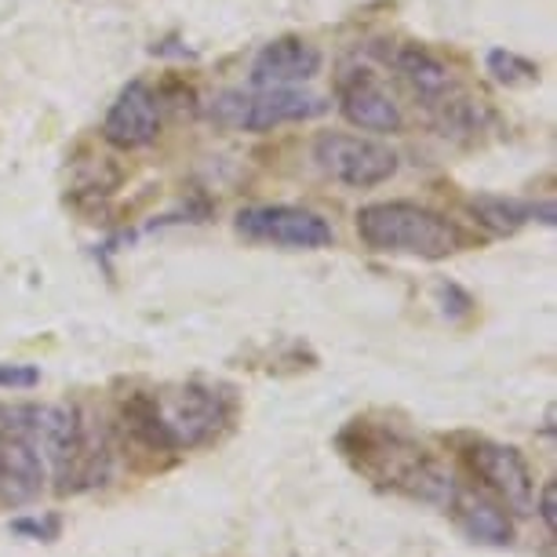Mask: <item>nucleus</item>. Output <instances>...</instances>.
<instances>
[{
	"mask_svg": "<svg viewBox=\"0 0 557 557\" xmlns=\"http://www.w3.org/2000/svg\"><path fill=\"white\" fill-rule=\"evenodd\" d=\"M343 456L354 462V470L380 485L386 492H401V496L426 499V503H448L456 492L451 478L416 445L401 430L372 423V419H354L339 434Z\"/></svg>",
	"mask_w": 557,
	"mask_h": 557,
	"instance_id": "nucleus-1",
	"label": "nucleus"
},
{
	"mask_svg": "<svg viewBox=\"0 0 557 557\" xmlns=\"http://www.w3.org/2000/svg\"><path fill=\"white\" fill-rule=\"evenodd\" d=\"M357 237L380 256L448 259L467 245V234L448 215L416 201H375L357 212Z\"/></svg>",
	"mask_w": 557,
	"mask_h": 557,
	"instance_id": "nucleus-2",
	"label": "nucleus"
},
{
	"mask_svg": "<svg viewBox=\"0 0 557 557\" xmlns=\"http://www.w3.org/2000/svg\"><path fill=\"white\" fill-rule=\"evenodd\" d=\"M329 110L321 96L299 88H256L251 96L245 91H226L215 99L212 121L234 132H273L281 124H302L313 121Z\"/></svg>",
	"mask_w": 557,
	"mask_h": 557,
	"instance_id": "nucleus-3",
	"label": "nucleus"
},
{
	"mask_svg": "<svg viewBox=\"0 0 557 557\" xmlns=\"http://www.w3.org/2000/svg\"><path fill=\"white\" fill-rule=\"evenodd\" d=\"M161 412H164V423L172 430L175 437V448H201V445H212L234 426V412H237V401L226 386H212V383H186L178 386L172 397H161Z\"/></svg>",
	"mask_w": 557,
	"mask_h": 557,
	"instance_id": "nucleus-4",
	"label": "nucleus"
},
{
	"mask_svg": "<svg viewBox=\"0 0 557 557\" xmlns=\"http://www.w3.org/2000/svg\"><path fill=\"white\" fill-rule=\"evenodd\" d=\"M313 161L324 175L350 190H375L397 175V153L368 135L324 132L313 143Z\"/></svg>",
	"mask_w": 557,
	"mask_h": 557,
	"instance_id": "nucleus-5",
	"label": "nucleus"
},
{
	"mask_svg": "<svg viewBox=\"0 0 557 557\" xmlns=\"http://www.w3.org/2000/svg\"><path fill=\"white\" fill-rule=\"evenodd\" d=\"M234 226L240 237L259 240V245L292 248V251H321L335 240L329 219H321L310 208H292V205L240 208Z\"/></svg>",
	"mask_w": 557,
	"mask_h": 557,
	"instance_id": "nucleus-6",
	"label": "nucleus"
},
{
	"mask_svg": "<svg viewBox=\"0 0 557 557\" xmlns=\"http://www.w3.org/2000/svg\"><path fill=\"white\" fill-rule=\"evenodd\" d=\"M462 462L496 496L503 507L529 513L532 496H535V481L524 456L513 445H499V441L474 437L462 445Z\"/></svg>",
	"mask_w": 557,
	"mask_h": 557,
	"instance_id": "nucleus-7",
	"label": "nucleus"
},
{
	"mask_svg": "<svg viewBox=\"0 0 557 557\" xmlns=\"http://www.w3.org/2000/svg\"><path fill=\"white\" fill-rule=\"evenodd\" d=\"M339 113L361 132L394 135L405 128L401 107L372 70H350L339 81Z\"/></svg>",
	"mask_w": 557,
	"mask_h": 557,
	"instance_id": "nucleus-8",
	"label": "nucleus"
},
{
	"mask_svg": "<svg viewBox=\"0 0 557 557\" xmlns=\"http://www.w3.org/2000/svg\"><path fill=\"white\" fill-rule=\"evenodd\" d=\"M157 135H161V102L150 91V84L132 81L110 102L107 117H102V139L117 150H143Z\"/></svg>",
	"mask_w": 557,
	"mask_h": 557,
	"instance_id": "nucleus-9",
	"label": "nucleus"
},
{
	"mask_svg": "<svg viewBox=\"0 0 557 557\" xmlns=\"http://www.w3.org/2000/svg\"><path fill=\"white\" fill-rule=\"evenodd\" d=\"M324 55L318 45L302 37H277L259 48L251 59V88H296L321 73Z\"/></svg>",
	"mask_w": 557,
	"mask_h": 557,
	"instance_id": "nucleus-10",
	"label": "nucleus"
},
{
	"mask_svg": "<svg viewBox=\"0 0 557 557\" xmlns=\"http://www.w3.org/2000/svg\"><path fill=\"white\" fill-rule=\"evenodd\" d=\"M48 481V462L29 437L0 426V510L37 499Z\"/></svg>",
	"mask_w": 557,
	"mask_h": 557,
	"instance_id": "nucleus-11",
	"label": "nucleus"
},
{
	"mask_svg": "<svg viewBox=\"0 0 557 557\" xmlns=\"http://www.w3.org/2000/svg\"><path fill=\"white\" fill-rule=\"evenodd\" d=\"M448 510L456 518L459 532L470 543L481 546H510L513 543V521L507 518V510L499 503H492L478 492H451Z\"/></svg>",
	"mask_w": 557,
	"mask_h": 557,
	"instance_id": "nucleus-12",
	"label": "nucleus"
},
{
	"mask_svg": "<svg viewBox=\"0 0 557 557\" xmlns=\"http://www.w3.org/2000/svg\"><path fill=\"white\" fill-rule=\"evenodd\" d=\"M391 59H394V70L401 73V77L408 81V88H412L426 107H437L441 99L456 91V84H451V70L445 66V59L434 55L430 48L401 45Z\"/></svg>",
	"mask_w": 557,
	"mask_h": 557,
	"instance_id": "nucleus-13",
	"label": "nucleus"
},
{
	"mask_svg": "<svg viewBox=\"0 0 557 557\" xmlns=\"http://www.w3.org/2000/svg\"><path fill=\"white\" fill-rule=\"evenodd\" d=\"M121 423L135 445H143L146 451H178L153 391H135L121 397Z\"/></svg>",
	"mask_w": 557,
	"mask_h": 557,
	"instance_id": "nucleus-14",
	"label": "nucleus"
},
{
	"mask_svg": "<svg viewBox=\"0 0 557 557\" xmlns=\"http://www.w3.org/2000/svg\"><path fill=\"white\" fill-rule=\"evenodd\" d=\"M470 212L485 230L499 237H510L518 234L521 226H529L532 219H540V223L550 226L554 223V205H529V201H513V197H474L470 201Z\"/></svg>",
	"mask_w": 557,
	"mask_h": 557,
	"instance_id": "nucleus-15",
	"label": "nucleus"
},
{
	"mask_svg": "<svg viewBox=\"0 0 557 557\" xmlns=\"http://www.w3.org/2000/svg\"><path fill=\"white\" fill-rule=\"evenodd\" d=\"M485 66L492 77L499 84H507V88H521V84L540 81V66H535L532 59H524L518 51H507V48H492L485 55Z\"/></svg>",
	"mask_w": 557,
	"mask_h": 557,
	"instance_id": "nucleus-16",
	"label": "nucleus"
},
{
	"mask_svg": "<svg viewBox=\"0 0 557 557\" xmlns=\"http://www.w3.org/2000/svg\"><path fill=\"white\" fill-rule=\"evenodd\" d=\"M12 532L23 535V540H34V543H55L59 532H62V518H59V513H40V518H15Z\"/></svg>",
	"mask_w": 557,
	"mask_h": 557,
	"instance_id": "nucleus-17",
	"label": "nucleus"
},
{
	"mask_svg": "<svg viewBox=\"0 0 557 557\" xmlns=\"http://www.w3.org/2000/svg\"><path fill=\"white\" fill-rule=\"evenodd\" d=\"M40 372L34 364H4L0 361V391H34Z\"/></svg>",
	"mask_w": 557,
	"mask_h": 557,
	"instance_id": "nucleus-18",
	"label": "nucleus"
},
{
	"mask_svg": "<svg viewBox=\"0 0 557 557\" xmlns=\"http://www.w3.org/2000/svg\"><path fill=\"white\" fill-rule=\"evenodd\" d=\"M437 296H441V302H445V313H448L451 321H456V318H467V313L474 310V299H470L459 285H451V281H441V285H437Z\"/></svg>",
	"mask_w": 557,
	"mask_h": 557,
	"instance_id": "nucleus-19",
	"label": "nucleus"
},
{
	"mask_svg": "<svg viewBox=\"0 0 557 557\" xmlns=\"http://www.w3.org/2000/svg\"><path fill=\"white\" fill-rule=\"evenodd\" d=\"M554 499H557V485H554V481H546L543 496H540V518H543V524L550 532L557 529V507H554Z\"/></svg>",
	"mask_w": 557,
	"mask_h": 557,
	"instance_id": "nucleus-20",
	"label": "nucleus"
}]
</instances>
